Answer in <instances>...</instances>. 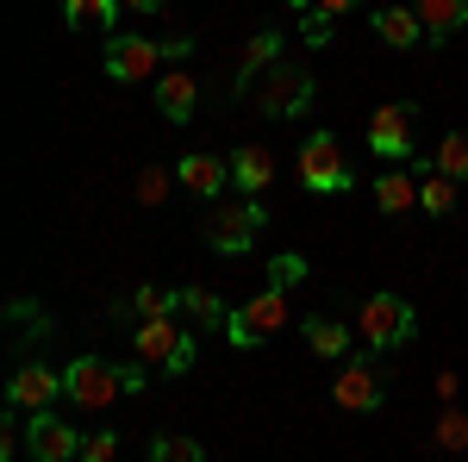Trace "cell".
<instances>
[{
    "label": "cell",
    "instance_id": "15",
    "mask_svg": "<svg viewBox=\"0 0 468 462\" xmlns=\"http://www.w3.org/2000/svg\"><path fill=\"white\" fill-rule=\"evenodd\" d=\"M176 181L187 188V194L213 200L218 188L231 181V156H207V150H194V156H181V163H176Z\"/></svg>",
    "mask_w": 468,
    "mask_h": 462
},
{
    "label": "cell",
    "instance_id": "23",
    "mask_svg": "<svg viewBox=\"0 0 468 462\" xmlns=\"http://www.w3.org/2000/svg\"><path fill=\"white\" fill-rule=\"evenodd\" d=\"M119 13H125L119 0H63V19L69 26H94V32H112Z\"/></svg>",
    "mask_w": 468,
    "mask_h": 462
},
{
    "label": "cell",
    "instance_id": "24",
    "mask_svg": "<svg viewBox=\"0 0 468 462\" xmlns=\"http://www.w3.org/2000/svg\"><path fill=\"white\" fill-rule=\"evenodd\" d=\"M437 176H450V181H468V132H443L437 138Z\"/></svg>",
    "mask_w": 468,
    "mask_h": 462
},
{
    "label": "cell",
    "instance_id": "31",
    "mask_svg": "<svg viewBox=\"0 0 468 462\" xmlns=\"http://www.w3.org/2000/svg\"><path fill=\"white\" fill-rule=\"evenodd\" d=\"M119 381H125V393H144L150 388V362H119Z\"/></svg>",
    "mask_w": 468,
    "mask_h": 462
},
{
    "label": "cell",
    "instance_id": "1",
    "mask_svg": "<svg viewBox=\"0 0 468 462\" xmlns=\"http://www.w3.org/2000/svg\"><path fill=\"white\" fill-rule=\"evenodd\" d=\"M275 331H288V287H262L256 300H244L231 319H225V344L231 350H262Z\"/></svg>",
    "mask_w": 468,
    "mask_h": 462
},
{
    "label": "cell",
    "instance_id": "30",
    "mask_svg": "<svg viewBox=\"0 0 468 462\" xmlns=\"http://www.w3.org/2000/svg\"><path fill=\"white\" fill-rule=\"evenodd\" d=\"M112 457H119V431H94L81 444V462H112Z\"/></svg>",
    "mask_w": 468,
    "mask_h": 462
},
{
    "label": "cell",
    "instance_id": "2",
    "mask_svg": "<svg viewBox=\"0 0 468 462\" xmlns=\"http://www.w3.org/2000/svg\"><path fill=\"white\" fill-rule=\"evenodd\" d=\"M293 176L306 194H350L356 176H350V163H344V150L331 132H313V138L300 144V156H293Z\"/></svg>",
    "mask_w": 468,
    "mask_h": 462
},
{
    "label": "cell",
    "instance_id": "12",
    "mask_svg": "<svg viewBox=\"0 0 468 462\" xmlns=\"http://www.w3.org/2000/svg\"><path fill=\"white\" fill-rule=\"evenodd\" d=\"M50 400H63V375H50L44 362H26L6 381V406H19V413H50Z\"/></svg>",
    "mask_w": 468,
    "mask_h": 462
},
{
    "label": "cell",
    "instance_id": "17",
    "mask_svg": "<svg viewBox=\"0 0 468 462\" xmlns=\"http://www.w3.org/2000/svg\"><path fill=\"white\" fill-rule=\"evenodd\" d=\"M375 207L388 219L412 213V207H419V176H412V169H381V176H375Z\"/></svg>",
    "mask_w": 468,
    "mask_h": 462
},
{
    "label": "cell",
    "instance_id": "35",
    "mask_svg": "<svg viewBox=\"0 0 468 462\" xmlns=\"http://www.w3.org/2000/svg\"><path fill=\"white\" fill-rule=\"evenodd\" d=\"M125 13H163V0H119Z\"/></svg>",
    "mask_w": 468,
    "mask_h": 462
},
{
    "label": "cell",
    "instance_id": "5",
    "mask_svg": "<svg viewBox=\"0 0 468 462\" xmlns=\"http://www.w3.org/2000/svg\"><path fill=\"white\" fill-rule=\"evenodd\" d=\"M262 225H269L262 200L238 194L231 207H213V213H207V244H213L218 256H244V250L256 244V231H262Z\"/></svg>",
    "mask_w": 468,
    "mask_h": 462
},
{
    "label": "cell",
    "instance_id": "7",
    "mask_svg": "<svg viewBox=\"0 0 468 462\" xmlns=\"http://www.w3.org/2000/svg\"><path fill=\"white\" fill-rule=\"evenodd\" d=\"M119 393H125V381H119V369L101 362V356H75L69 369H63V400L81 406V413H101V406H112Z\"/></svg>",
    "mask_w": 468,
    "mask_h": 462
},
{
    "label": "cell",
    "instance_id": "29",
    "mask_svg": "<svg viewBox=\"0 0 468 462\" xmlns=\"http://www.w3.org/2000/svg\"><path fill=\"white\" fill-rule=\"evenodd\" d=\"M269 282H275V287H300V282H306V256H293V250L269 256Z\"/></svg>",
    "mask_w": 468,
    "mask_h": 462
},
{
    "label": "cell",
    "instance_id": "4",
    "mask_svg": "<svg viewBox=\"0 0 468 462\" xmlns=\"http://www.w3.org/2000/svg\"><path fill=\"white\" fill-rule=\"evenodd\" d=\"M313 94H319L313 70H300V63H275V70L256 81V113H262V119H300V113L313 107Z\"/></svg>",
    "mask_w": 468,
    "mask_h": 462
},
{
    "label": "cell",
    "instance_id": "27",
    "mask_svg": "<svg viewBox=\"0 0 468 462\" xmlns=\"http://www.w3.org/2000/svg\"><path fill=\"white\" fill-rule=\"evenodd\" d=\"M437 450H450V457H463V450H468V419L456 413V406L437 413Z\"/></svg>",
    "mask_w": 468,
    "mask_h": 462
},
{
    "label": "cell",
    "instance_id": "20",
    "mask_svg": "<svg viewBox=\"0 0 468 462\" xmlns=\"http://www.w3.org/2000/svg\"><path fill=\"white\" fill-rule=\"evenodd\" d=\"M412 13L425 19L431 44H443L450 32H463V26H468V0H412Z\"/></svg>",
    "mask_w": 468,
    "mask_h": 462
},
{
    "label": "cell",
    "instance_id": "21",
    "mask_svg": "<svg viewBox=\"0 0 468 462\" xmlns=\"http://www.w3.org/2000/svg\"><path fill=\"white\" fill-rule=\"evenodd\" d=\"M300 338H306V350L324 356V362H344V356H350V331H344L337 319H306Z\"/></svg>",
    "mask_w": 468,
    "mask_h": 462
},
{
    "label": "cell",
    "instance_id": "16",
    "mask_svg": "<svg viewBox=\"0 0 468 462\" xmlns=\"http://www.w3.org/2000/svg\"><path fill=\"white\" fill-rule=\"evenodd\" d=\"M368 26H375V32H381V44H388V50H412V44H425V19H419V13H412V6H375V19H368Z\"/></svg>",
    "mask_w": 468,
    "mask_h": 462
},
{
    "label": "cell",
    "instance_id": "9",
    "mask_svg": "<svg viewBox=\"0 0 468 462\" xmlns=\"http://www.w3.org/2000/svg\"><path fill=\"white\" fill-rule=\"evenodd\" d=\"M81 444H88V437H81L69 419H57V413H26V450H32L37 462H75Z\"/></svg>",
    "mask_w": 468,
    "mask_h": 462
},
{
    "label": "cell",
    "instance_id": "36",
    "mask_svg": "<svg viewBox=\"0 0 468 462\" xmlns=\"http://www.w3.org/2000/svg\"><path fill=\"white\" fill-rule=\"evenodd\" d=\"M288 6H313V0H288Z\"/></svg>",
    "mask_w": 468,
    "mask_h": 462
},
{
    "label": "cell",
    "instance_id": "10",
    "mask_svg": "<svg viewBox=\"0 0 468 462\" xmlns=\"http://www.w3.org/2000/svg\"><path fill=\"white\" fill-rule=\"evenodd\" d=\"M163 63V44H150L138 32H112L107 38V75L112 81H150Z\"/></svg>",
    "mask_w": 468,
    "mask_h": 462
},
{
    "label": "cell",
    "instance_id": "8",
    "mask_svg": "<svg viewBox=\"0 0 468 462\" xmlns=\"http://www.w3.org/2000/svg\"><path fill=\"white\" fill-rule=\"evenodd\" d=\"M412 125H419V107H412V101L375 107V119H368V150H375L381 163H406V156H412Z\"/></svg>",
    "mask_w": 468,
    "mask_h": 462
},
{
    "label": "cell",
    "instance_id": "3",
    "mask_svg": "<svg viewBox=\"0 0 468 462\" xmlns=\"http://www.w3.org/2000/svg\"><path fill=\"white\" fill-rule=\"evenodd\" d=\"M356 331L368 350H399L412 331H419V313H412V300H399V294H368L356 313Z\"/></svg>",
    "mask_w": 468,
    "mask_h": 462
},
{
    "label": "cell",
    "instance_id": "19",
    "mask_svg": "<svg viewBox=\"0 0 468 462\" xmlns=\"http://www.w3.org/2000/svg\"><path fill=\"white\" fill-rule=\"evenodd\" d=\"M419 207H425L431 219H450V213H456V181L437 176L431 156H419Z\"/></svg>",
    "mask_w": 468,
    "mask_h": 462
},
{
    "label": "cell",
    "instance_id": "18",
    "mask_svg": "<svg viewBox=\"0 0 468 462\" xmlns=\"http://www.w3.org/2000/svg\"><path fill=\"white\" fill-rule=\"evenodd\" d=\"M156 107H163V119H176V125H187V113L200 107V88L187 81V70L156 75Z\"/></svg>",
    "mask_w": 468,
    "mask_h": 462
},
{
    "label": "cell",
    "instance_id": "6",
    "mask_svg": "<svg viewBox=\"0 0 468 462\" xmlns=\"http://www.w3.org/2000/svg\"><path fill=\"white\" fill-rule=\"evenodd\" d=\"M194 338L181 331L176 319H138V362L163 369V375H187L194 369Z\"/></svg>",
    "mask_w": 468,
    "mask_h": 462
},
{
    "label": "cell",
    "instance_id": "28",
    "mask_svg": "<svg viewBox=\"0 0 468 462\" xmlns=\"http://www.w3.org/2000/svg\"><path fill=\"white\" fill-rule=\"evenodd\" d=\"M169 169H156V163H150V169H138V207H163V200H169Z\"/></svg>",
    "mask_w": 468,
    "mask_h": 462
},
{
    "label": "cell",
    "instance_id": "11",
    "mask_svg": "<svg viewBox=\"0 0 468 462\" xmlns=\"http://www.w3.org/2000/svg\"><path fill=\"white\" fill-rule=\"evenodd\" d=\"M331 400H337V413H375L388 400V388H381L375 362H344L337 381H331Z\"/></svg>",
    "mask_w": 468,
    "mask_h": 462
},
{
    "label": "cell",
    "instance_id": "33",
    "mask_svg": "<svg viewBox=\"0 0 468 462\" xmlns=\"http://www.w3.org/2000/svg\"><path fill=\"white\" fill-rule=\"evenodd\" d=\"M300 38H306V44H324V38H331V19L306 13V19H300Z\"/></svg>",
    "mask_w": 468,
    "mask_h": 462
},
{
    "label": "cell",
    "instance_id": "14",
    "mask_svg": "<svg viewBox=\"0 0 468 462\" xmlns=\"http://www.w3.org/2000/svg\"><path fill=\"white\" fill-rule=\"evenodd\" d=\"M269 181H275V150H269V144H238V150H231V188L256 200Z\"/></svg>",
    "mask_w": 468,
    "mask_h": 462
},
{
    "label": "cell",
    "instance_id": "22",
    "mask_svg": "<svg viewBox=\"0 0 468 462\" xmlns=\"http://www.w3.org/2000/svg\"><path fill=\"white\" fill-rule=\"evenodd\" d=\"M181 313L200 325V331H225V319H231V306L218 300L213 287H181Z\"/></svg>",
    "mask_w": 468,
    "mask_h": 462
},
{
    "label": "cell",
    "instance_id": "34",
    "mask_svg": "<svg viewBox=\"0 0 468 462\" xmlns=\"http://www.w3.org/2000/svg\"><path fill=\"white\" fill-rule=\"evenodd\" d=\"M350 6H362V0H313V6H306V13H319V19H344V13H350Z\"/></svg>",
    "mask_w": 468,
    "mask_h": 462
},
{
    "label": "cell",
    "instance_id": "37",
    "mask_svg": "<svg viewBox=\"0 0 468 462\" xmlns=\"http://www.w3.org/2000/svg\"><path fill=\"white\" fill-rule=\"evenodd\" d=\"M75 462H81V457H75Z\"/></svg>",
    "mask_w": 468,
    "mask_h": 462
},
{
    "label": "cell",
    "instance_id": "26",
    "mask_svg": "<svg viewBox=\"0 0 468 462\" xmlns=\"http://www.w3.org/2000/svg\"><path fill=\"white\" fill-rule=\"evenodd\" d=\"M150 462H207V450H200L194 437H181V431H163V437L150 444Z\"/></svg>",
    "mask_w": 468,
    "mask_h": 462
},
{
    "label": "cell",
    "instance_id": "32",
    "mask_svg": "<svg viewBox=\"0 0 468 462\" xmlns=\"http://www.w3.org/2000/svg\"><path fill=\"white\" fill-rule=\"evenodd\" d=\"M194 50V32H176V38H163V63H181Z\"/></svg>",
    "mask_w": 468,
    "mask_h": 462
},
{
    "label": "cell",
    "instance_id": "13",
    "mask_svg": "<svg viewBox=\"0 0 468 462\" xmlns=\"http://www.w3.org/2000/svg\"><path fill=\"white\" fill-rule=\"evenodd\" d=\"M275 57H282V32H275V26L250 32L244 50H238V81H231V94H256V75L275 70Z\"/></svg>",
    "mask_w": 468,
    "mask_h": 462
},
{
    "label": "cell",
    "instance_id": "25",
    "mask_svg": "<svg viewBox=\"0 0 468 462\" xmlns=\"http://www.w3.org/2000/svg\"><path fill=\"white\" fill-rule=\"evenodd\" d=\"M132 306H138V319H176L181 313V294H169V287H138V294H132Z\"/></svg>",
    "mask_w": 468,
    "mask_h": 462
}]
</instances>
